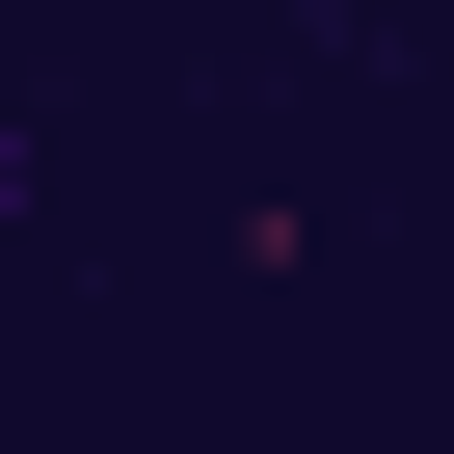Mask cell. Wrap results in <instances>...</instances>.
Here are the masks:
<instances>
[{"label": "cell", "instance_id": "1", "mask_svg": "<svg viewBox=\"0 0 454 454\" xmlns=\"http://www.w3.org/2000/svg\"><path fill=\"white\" fill-rule=\"evenodd\" d=\"M0 214H27V107H0Z\"/></svg>", "mask_w": 454, "mask_h": 454}]
</instances>
